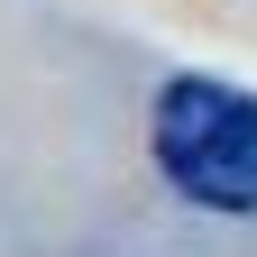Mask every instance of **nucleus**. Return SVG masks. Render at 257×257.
Returning a JSON list of instances; mask_svg holds the SVG:
<instances>
[{
  "label": "nucleus",
  "mask_w": 257,
  "mask_h": 257,
  "mask_svg": "<svg viewBox=\"0 0 257 257\" xmlns=\"http://www.w3.org/2000/svg\"><path fill=\"white\" fill-rule=\"evenodd\" d=\"M147 147H156V175H166L184 202L202 211H257V101L239 83H211V74H175L147 110Z\"/></svg>",
  "instance_id": "1"
}]
</instances>
